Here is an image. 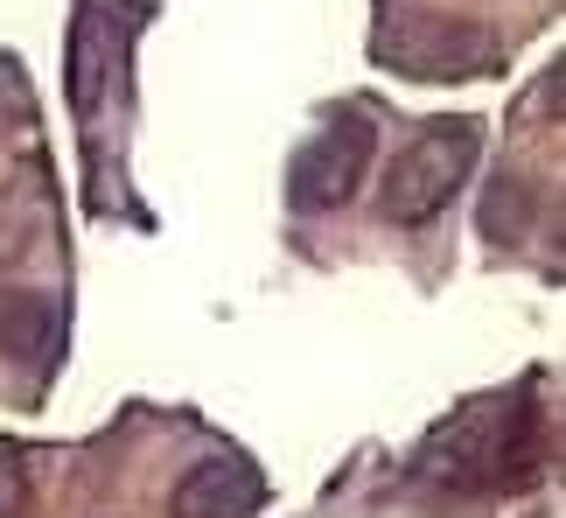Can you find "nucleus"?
I'll return each instance as SVG.
<instances>
[{
    "mask_svg": "<svg viewBox=\"0 0 566 518\" xmlns=\"http://www.w3.org/2000/svg\"><path fill=\"white\" fill-rule=\"evenodd\" d=\"M538 427H532V393H504V400H469L420 456L412 477L441 484V490H504L532 469Z\"/></svg>",
    "mask_w": 566,
    "mask_h": 518,
    "instance_id": "obj_1",
    "label": "nucleus"
},
{
    "mask_svg": "<svg viewBox=\"0 0 566 518\" xmlns=\"http://www.w3.org/2000/svg\"><path fill=\"white\" fill-rule=\"evenodd\" d=\"M483 162V120L454 113V120H433L406 141V155L385 168L378 183V218L385 225H427L433 210H448L462 197L469 168Z\"/></svg>",
    "mask_w": 566,
    "mask_h": 518,
    "instance_id": "obj_2",
    "label": "nucleus"
},
{
    "mask_svg": "<svg viewBox=\"0 0 566 518\" xmlns=\"http://www.w3.org/2000/svg\"><path fill=\"white\" fill-rule=\"evenodd\" d=\"M371 162H378V120L364 113V105H343V113H329V126L294 155V204L301 210H336V204H350L357 197V183L371 176Z\"/></svg>",
    "mask_w": 566,
    "mask_h": 518,
    "instance_id": "obj_3",
    "label": "nucleus"
},
{
    "mask_svg": "<svg viewBox=\"0 0 566 518\" xmlns=\"http://www.w3.org/2000/svg\"><path fill=\"white\" fill-rule=\"evenodd\" d=\"M259 505H266V477H259L245 456L217 448V456H203L176 484L168 518H259Z\"/></svg>",
    "mask_w": 566,
    "mask_h": 518,
    "instance_id": "obj_4",
    "label": "nucleus"
},
{
    "mask_svg": "<svg viewBox=\"0 0 566 518\" xmlns=\"http://www.w3.org/2000/svg\"><path fill=\"white\" fill-rule=\"evenodd\" d=\"M50 330H56V315H50L42 294H0V351L8 358L35 364L42 351H50Z\"/></svg>",
    "mask_w": 566,
    "mask_h": 518,
    "instance_id": "obj_5",
    "label": "nucleus"
},
{
    "mask_svg": "<svg viewBox=\"0 0 566 518\" xmlns=\"http://www.w3.org/2000/svg\"><path fill=\"white\" fill-rule=\"evenodd\" d=\"M0 518H14V469L0 463Z\"/></svg>",
    "mask_w": 566,
    "mask_h": 518,
    "instance_id": "obj_6",
    "label": "nucleus"
}]
</instances>
